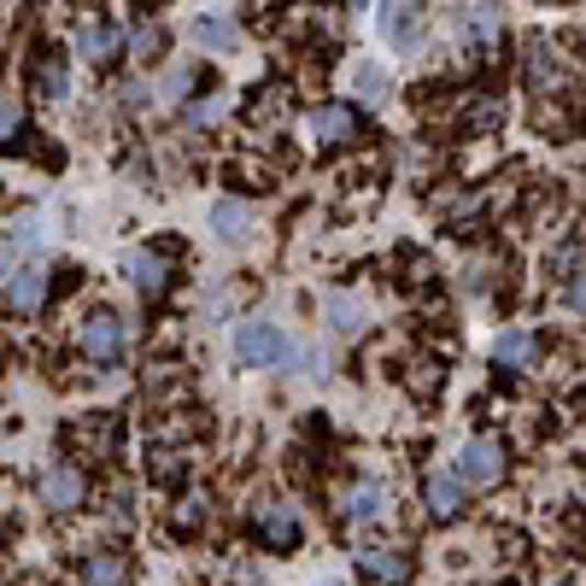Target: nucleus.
Here are the masks:
<instances>
[{"label": "nucleus", "instance_id": "f257e3e1", "mask_svg": "<svg viewBox=\"0 0 586 586\" xmlns=\"http://www.w3.org/2000/svg\"><path fill=\"white\" fill-rule=\"evenodd\" d=\"M129 347V329H124V317L112 312V305H100V312L82 323V358L89 364H117Z\"/></svg>", "mask_w": 586, "mask_h": 586}, {"label": "nucleus", "instance_id": "f03ea898", "mask_svg": "<svg viewBox=\"0 0 586 586\" xmlns=\"http://www.w3.org/2000/svg\"><path fill=\"white\" fill-rule=\"evenodd\" d=\"M235 352H240V364H288L300 347H293L275 323H240V329H235Z\"/></svg>", "mask_w": 586, "mask_h": 586}, {"label": "nucleus", "instance_id": "7ed1b4c3", "mask_svg": "<svg viewBox=\"0 0 586 586\" xmlns=\"http://www.w3.org/2000/svg\"><path fill=\"white\" fill-rule=\"evenodd\" d=\"M458 475L470 481V487H498V481H505V446H498L493 435L463 440V452H458Z\"/></svg>", "mask_w": 586, "mask_h": 586}, {"label": "nucleus", "instance_id": "20e7f679", "mask_svg": "<svg viewBox=\"0 0 586 586\" xmlns=\"http://www.w3.org/2000/svg\"><path fill=\"white\" fill-rule=\"evenodd\" d=\"M47 300V264H12L7 270V312L30 317Z\"/></svg>", "mask_w": 586, "mask_h": 586}, {"label": "nucleus", "instance_id": "39448f33", "mask_svg": "<svg viewBox=\"0 0 586 586\" xmlns=\"http://www.w3.org/2000/svg\"><path fill=\"white\" fill-rule=\"evenodd\" d=\"M382 510H387V487H382V481H352V487L340 493V522H347V528H370Z\"/></svg>", "mask_w": 586, "mask_h": 586}, {"label": "nucleus", "instance_id": "423d86ee", "mask_svg": "<svg viewBox=\"0 0 586 586\" xmlns=\"http://www.w3.org/2000/svg\"><path fill=\"white\" fill-rule=\"evenodd\" d=\"M42 505L59 510V516L82 505V470L77 463H47L42 470Z\"/></svg>", "mask_w": 586, "mask_h": 586}, {"label": "nucleus", "instance_id": "0eeeda50", "mask_svg": "<svg viewBox=\"0 0 586 586\" xmlns=\"http://www.w3.org/2000/svg\"><path fill=\"white\" fill-rule=\"evenodd\" d=\"M258 533H264L270 545H293L300 540V510H293L288 498H264V505H258Z\"/></svg>", "mask_w": 586, "mask_h": 586}, {"label": "nucleus", "instance_id": "6e6552de", "mask_svg": "<svg viewBox=\"0 0 586 586\" xmlns=\"http://www.w3.org/2000/svg\"><path fill=\"white\" fill-rule=\"evenodd\" d=\"M129 282L142 288V300H159L170 288V258L165 252H129Z\"/></svg>", "mask_w": 586, "mask_h": 586}, {"label": "nucleus", "instance_id": "1a4fd4ad", "mask_svg": "<svg viewBox=\"0 0 586 586\" xmlns=\"http://www.w3.org/2000/svg\"><path fill=\"white\" fill-rule=\"evenodd\" d=\"M463 493H470V481H463L458 470H435V475H428V510H435L440 522L463 510Z\"/></svg>", "mask_w": 586, "mask_h": 586}, {"label": "nucleus", "instance_id": "9d476101", "mask_svg": "<svg viewBox=\"0 0 586 586\" xmlns=\"http://www.w3.org/2000/svg\"><path fill=\"white\" fill-rule=\"evenodd\" d=\"M358 563H364L375 581H387V586L410 581V557H405V551H393V545H364V551H358Z\"/></svg>", "mask_w": 586, "mask_h": 586}, {"label": "nucleus", "instance_id": "9b49d317", "mask_svg": "<svg viewBox=\"0 0 586 586\" xmlns=\"http://www.w3.org/2000/svg\"><path fill=\"white\" fill-rule=\"evenodd\" d=\"M212 229H217V240H229V247L252 240V205H240V200H217V205H212Z\"/></svg>", "mask_w": 586, "mask_h": 586}, {"label": "nucleus", "instance_id": "f8f14e48", "mask_svg": "<svg viewBox=\"0 0 586 586\" xmlns=\"http://www.w3.org/2000/svg\"><path fill=\"white\" fill-rule=\"evenodd\" d=\"M352 129H358V112H352V106H317V112H312V135H317L323 147L352 142Z\"/></svg>", "mask_w": 586, "mask_h": 586}, {"label": "nucleus", "instance_id": "ddd939ff", "mask_svg": "<svg viewBox=\"0 0 586 586\" xmlns=\"http://www.w3.org/2000/svg\"><path fill=\"white\" fill-rule=\"evenodd\" d=\"M528 77L540 82V89H568V71H563L551 42H528Z\"/></svg>", "mask_w": 586, "mask_h": 586}, {"label": "nucleus", "instance_id": "4468645a", "mask_svg": "<svg viewBox=\"0 0 586 586\" xmlns=\"http://www.w3.org/2000/svg\"><path fill=\"white\" fill-rule=\"evenodd\" d=\"M493 358H498L505 370H528L533 358H540V340H533L528 329H505V335L493 340Z\"/></svg>", "mask_w": 586, "mask_h": 586}, {"label": "nucleus", "instance_id": "2eb2a0df", "mask_svg": "<svg viewBox=\"0 0 586 586\" xmlns=\"http://www.w3.org/2000/svg\"><path fill=\"white\" fill-rule=\"evenodd\" d=\"M42 240V217L36 212H19V217H7V270L12 264H24V252Z\"/></svg>", "mask_w": 586, "mask_h": 586}, {"label": "nucleus", "instance_id": "dca6fc26", "mask_svg": "<svg viewBox=\"0 0 586 586\" xmlns=\"http://www.w3.org/2000/svg\"><path fill=\"white\" fill-rule=\"evenodd\" d=\"M129 581V568L117 551H94L89 563H82V586H124Z\"/></svg>", "mask_w": 586, "mask_h": 586}, {"label": "nucleus", "instance_id": "f3484780", "mask_svg": "<svg viewBox=\"0 0 586 586\" xmlns=\"http://www.w3.org/2000/svg\"><path fill=\"white\" fill-rule=\"evenodd\" d=\"M194 42L205 47V54H235V47H240L235 24H229V19H217V12H212V19H200V24H194Z\"/></svg>", "mask_w": 586, "mask_h": 586}, {"label": "nucleus", "instance_id": "a211bd4d", "mask_svg": "<svg viewBox=\"0 0 586 586\" xmlns=\"http://www.w3.org/2000/svg\"><path fill=\"white\" fill-rule=\"evenodd\" d=\"M117 47H124V42H117V24H82V54H89L94 65H106V59H117Z\"/></svg>", "mask_w": 586, "mask_h": 586}, {"label": "nucleus", "instance_id": "6ab92c4d", "mask_svg": "<svg viewBox=\"0 0 586 586\" xmlns=\"http://www.w3.org/2000/svg\"><path fill=\"white\" fill-rule=\"evenodd\" d=\"M36 94H42V100H65V94H71V77H65V65H54V59L36 65Z\"/></svg>", "mask_w": 586, "mask_h": 586}, {"label": "nucleus", "instance_id": "aec40b11", "mask_svg": "<svg viewBox=\"0 0 586 586\" xmlns=\"http://www.w3.org/2000/svg\"><path fill=\"white\" fill-rule=\"evenodd\" d=\"M463 30H470V42L487 47L498 36V7H470V19H463Z\"/></svg>", "mask_w": 586, "mask_h": 586}, {"label": "nucleus", "instance_id": "412c9836", "mask_svg": "<svg viewBox=\"0 0 586 586\" xmlns=\"http://www.w3.org/2000/svg\"><path fill=\"white\" fill-rule=\"evenodd\" d=\"M129 47H135L142 59H153V54L165 47V30H159V24H135V30H129Z\"/></svg>", "mask_w": 586, "mask_h": 586}, {"label": "nucleus", "instance_id": "4be33fe9", "mask_svg": "<svg viewBox=\"0 0 586 586\" xmlns=\"http://www.w3.org/2000/svg\"><path fill=\"white\" fill-rule=\"evenodd\" d=\"M329 329L335 335H358V305L352 300H329Z\"/></svg>", "mask_w": 586, "mask_h": 586}, {"label": "nucleus", "instance_id": "5701e85b", "mask_svg": "<svg viewBox=\"0 0 586 586\" xmlns=\"http://www.w3.org/2000/svg\"><path fill=\"white\" fill-rule=\"evenodd\" d=\"M557 275H563V288L581 282V275H586V247H563L557 252Z\"/></svg>", "mask_w": 586, "mask_h": 586}, {"label": "nucleus", "instance_id": "b1692460", "mask_svg": "<svg viewBox=\"0 0 586 586\" xmlns=\"http://www.w3.org/2000/svg\"><path fill=\"white\" fill-rule=\"evenodd\" d=\"M358 94H364V100H382V94H387V82H382L375 65H358Z\"/></svg>", "mask_w": 586, "mask_h": 586}, {"label": "nucleus", "instance_id": "393cba45", "mask_svg": "<svg viewBox=\"0 0 586 586\" xmlns=\"http://www.w3.org/2000/svg\"><path fill=\"white\" fill-rule=\"evenodd\" d=\"M0 129H7V142L24 129V106H19V100H12V94H7V106H0Z\"/></svg>", "mask_w": 586, "mask_h": 586}, {"label": "nucleus", "instance_id": "a878e982", "mask_svg": "<svg viewBox=\"0 0 586 586\" xmlns=\"http://www.w3.org/2000/svg\"><path fill=\"white\" fill-rule=\"evenodd\" d=\"M563 300H568V312H586V275H581V282H568V288H563Z\"/></svg>", "mask_w": 586, "mask_h": 586}, {"label": "nucleus", "instance_id": "bb28decb", "mask_svg": "<svg viewBox=\"0 0 586 586\" xmlns=\"http://www.w3.org/2000/svg\"><path fill=\"white\" fill-rule=\"evenodd\" d=\"M217 117H223V100H200L194 106V124H217Z\"/></svg>", "mask_w": 586, "mask_h": 586}, {"label": "nucleus", "instance_id": "cd10ccee", "mask_svg": "<svg viewBox=\"0 0 586 586\" xmlns=\"http://www.w3.org/2000/svg\"><path fill=\"white\" fill-rule=\"evenodd\" d=\"M188 89H194V77H188V71H170L165 77V94H188Z\"/></svg>", "mask_w": 586, "mask_h": 586}, {"label": "nucleus", "instance_id": "c85d7f7f", "mask_svg": "<svg viewBox=\"0 0 586 586\" xmlns=\"http://www.w3.org/2000/svg\"><path fill=\"white\" fill-rule=\"evenodd\" d=\"M563 586H568V581H563Z\"/></svg>", "mask_w": 586, "mask_h": 586}]
</instances>
